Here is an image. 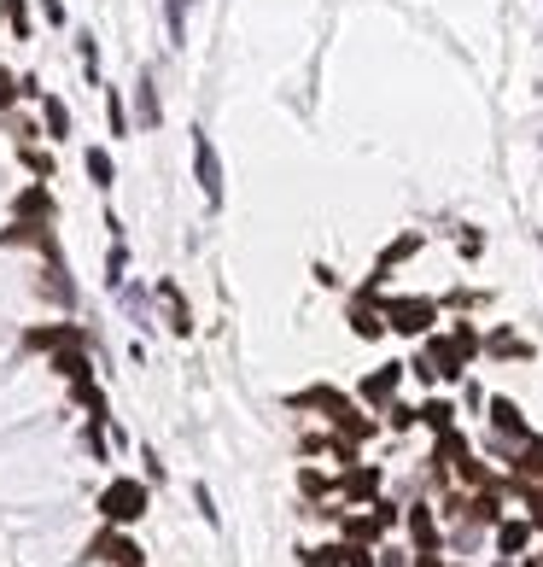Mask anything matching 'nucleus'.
Returning <instances> with one entry per match:
<instances>
[{"label":"nucleus","instance_id":"obj_1","mask_svg":"<svg viewBox=\"0 0 543 567\" xmlns=\"http://www.w3.org/2000/svg\"><path fill=\"white\" fill-rule=\"evenodd\" d=\"M99 509H106V521H117V526L140 521V515H146V485L140 480H112L106 497H99Z\"/></svg>","mask_w":543,"mask_h":567},{"label":"nucleus","instance_id":"obj_2","mask_svg":"<svg viewBox=\"0 0 543 567\" xmlns=\"http://www.w3.org/2000/svg\"><path fill=\"white\" fill-rule=\"evenodd\" d=\"M386 322L397 327V334H427V327L438 322V304H432V298H391Z\"/></svg>","mask_w":543,"mask_h":567},{"label":"nucleus","instance_id":"obj_3","mask_svg":"<svg viewBox=\"0 0 543 567\" xmlns=\"http://www.w3.org/2000/svg\"><path fill=\"white\" fill-rule=\"evenodd\" d=\"M193 176H199V187H205L210 205H223V164H216V146H210L199 129H193Z\"/></svg>","mask_w":543,"mask_h":567},{"label":"nucleus","instance_id":"obj_4","mask_svg":"<svg viewBox=\"0 0 543 567\" xmlns=\"http://www.w3.org/2000/svg\"><path fill=\"white\" fill-rule=\"evenodd\" d=\"M368 298H374V287H368V293H362V304H357V311H350V327H357V340H380V334H386V316H380L374 311V304H368Z\"/></svg>","mask_w":543,"mask_h":567},{"label":"nucleus","instance_id":"obj_5","mask_svg":"<svg viewBox=\"0 0 543 567\" xmlns=\"http://www.w3.org/2000/svg\"><path fill=\"white\" fill-rule=\"evenodd\" d=\"M404 369L409 363H386L380 374H368V381H362V398H368V404H386V398L397 392V381H404Z\"/></svg>","mask_w":543,"mask_h":567},{"label":"nucleus","instance_id":"obj_6","mask_svg":"<svg viewBox=\"0 0 543 567\" xmlns=\"http://www.w3.org/2000/svg\"><path fill=\"white\" fill-rule=\"evenodd\" d=\"M491 427H497L502 439H531L526 421H520V410L508 404V398H491Z\"/></svg>","mask_w":543,"mask_h":567},{"label":"nucleus","instance_id":"obj_7","mask_svg":"<svg viewBox=\"0 0 543 567\" xmlns=\"http://www.w3.org/2000/svg\"><path fill=\"white\" fill-rule=\"evenodd\" d=\"M409 532H415V544H421V562H432V555H438V526H432V515L421 509H409Z\"/></svg>","mask_w":543,"mask_h":567},{"label":"nucleus","instance_id":"obj_8","mask_svg":"<svg viewBox=\"0 0 543 567\" xmlns=\"http://www.w3.org/2000/svg\"><path fill=\"white\" fill-rule=\"evenodd\" d=\"M12 211L24 217V223L29 217H53V193H47V187H24V193L12 199Z\"/></svg>","mask_w":543,"mask_h":567},{"label":"nucleus","instance_id":"obj_9","mask_svg":"<svg viewBox=\"0 0 543 567\" xmlns=\"http://www.w3.org/2000/svg\"><path fill=\"white\" fill-rule=\"evenodd\" d=\"M158 298H164V311H169V327H176V334H187L193 322H187V304H181V287H176V281H164V287H158Z\"/></svg>","mask_w":543,"mask_h":567},{"label":"nucleus","instance_id":"obj_10","mask_svg":"<svg viewBox=\"0 0 543 567\" xmlns=\"http://www.w3.org/2000/svg\"><path fill=\"white\" fill-rule=\"evenodd\" d=\"M526 539H531V526H526V521H502V532H497L502 555H520V550H526Z\"/></svg>","mask_w":543,"mask_h":567},{"label":"nucleus","instance_id":"obj_11","mask_svg":"<svg viewBox=\"0 0 543 567\" xmlns=\"http://www.w3.org/2000/svg\"><path fill=\"white\" fill-rule=\"evenodd\" d=\"M415 246H421V234H404V240H397V246H391V252H386V257H380V264H374V281H380V275L391 270V264H404V257L415 252Z\"/></svg>","mask_w":543,"mask_h":567},{"label":"nucleus","instance_id":"obj_12","mask_svg":"<svg viewBox=\"0 0 543 567\" xmlns=\"http://www.w3.org/2000/svg\"><path fill=\"white\" fill-rule=\"evenodd\" d=\"M42 117H47V129H53V135H65V129H70L65 99H53V94H42Z\"/></svg>","mask_w":543,"mask_h":567},{"label":"nucleus","instance_id":"obj_13","mask_svg":"<svg viewBox=\"0 0 543 567\" xmlns=\"http://www.w3.org/2000/svg\"><path fill=\"white\" fill-rule=\"evenodd\" d=\"M135 106H140V123L153 129V123H158V94H153V83H146V76H140V88H135Z\"/></svg>","mask_w":543,"mask_h":567},{"label":"nucleus","instance_id":"obj_14","mask_svg":"<svg viewBox=\"0 0 543 567\" xmlns=\"http://www.w3.org/2000/svg\"><path fill=\"white\" fill-rule=\"evenodd\" d=\"M88 176H94V187H112V153H88Z\"/></svg>","mask_w":543,"mask_h":567},{"label":"nucleus","instance_id":"obj_15","mask_svg":"<svg viewBox=\"0 0 543 567\" xmlns=\"http://www.w3.org/2000/svg\"><path fill=\"white\" fill-rule=\"evenodd\" d=\"M374 485H380V474H374V469H357V474L345 480V492H350V497H374Z\"/></svg>","mask_w":543,"mask_h":567},{"label":"nucleus","instance_id":"obj_16","mask_svg":"<svg viewBox=\"0 0 543 567\" xmlns=\"http://www.w3.org/2000/svg\"><path fill=\"white\" fill-rule=\"evenodd\" d=\"M491 351L497 357H531V345H520L515 334H491Z\"/></svg>","mask_w":543,"mask_h":567},{"label":"nucleus","instance_id":"obj_17","mask_svg":"<svg viewBox=\"0 0 543 567\" xmlns=\"http://www.w3.org/2000/svg\"><path fill=\"white\" fill-rule=\"evenodd\" d=\"M123 270H129V252L117 246V252L106 257V287H123Z\"/></svg>","mask_w":543,"mask_h":567},{"label":"nucleus","instance_id":"obj_18","mask_svg":"<svg viewBox=\"0 0 543 567\" xmlns=\"http://www.w3.org/2000/svg\"><path fill=\"white\" fill-rule=\"evenodd\" d=\"M450 415H456L450 404H427V410H421V421H427V427H438V433H450Z\"/></svg>","mask_w":543,"mask_h":567},{"label":"nucleus","instance_id":"obj_19","mask_svg":"<svg viewBox=\"0 0 543 567\" xmlns=\"http://www.w3.org/2000/svg\"><path fill=\"white\" fill-rule=\"evenodd\" d=\"M106 550H112V562H117V567H140V550H135V544L112 539V544H106Z\"/></svg>","mask_w":543,"mask_h":567},{"label":"nucleus","instance_id":"obj_20","mask_svg":"<svg viewBox=\"0 0 543 567\" xmlns=\"http://www.w3.org/2000/svg\"><path fill=\"white\" fill-rule=\"evenodd\" d=\"M461 252L479 257V252H485V234H474V228H468V234H461Z\"/></svg>","mask_w":543,"mask_h":567},{"label":"nucleus","instance_id":"obj_21","mask_svg":"<svg viewBox=\"0 0 543 567\" xmlns=\"http://www.w3.org/2000/svg\"><path fill=\"white\" fill-rule=\"evenodd\" d=\"M18 94V83H12V76H6V71H0V106H6V99H12Z\"/></svg>","mask_w":543,"mask_h":567},{"label":"nucleus","instance_id":"obj_22","mask_svg":"<svg viewBox=\"0 0 543 567\" xmlns=\"http://www.w3.org/2000/svg\"><path fill=\"white\" fill-rule=\"evenodd\" d=\"M42 12H47V24H59V18H65V6H59V0H42Z\"/></svg>","mask_w":543,"mask_h":567}]
</instances>
